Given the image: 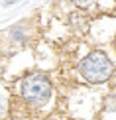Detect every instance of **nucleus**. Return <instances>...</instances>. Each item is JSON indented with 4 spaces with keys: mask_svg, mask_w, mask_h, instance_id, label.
I'll return each instance as SVG.
<instances>
[{
    "mask_svg": "<svg viewBox=\"0 0 116 120\" xmlns=\"http://www.w3.org/2000/svg\"><path fill=\"white\" fill-rule=\"evenodd\" d=\"M112 71H114V65H112L110 57L102 51V49H93V51H90L87 57H83L81 63H79V73L83 75L85 81H89L93 85L108 81Z\"/></svg>",
    "mask_w": 116,
    "mask_h": 120,
    "instance_id": "f257e3e1",
    "label": "nucleus"
},
{
    "mask_svg": "<svg viewBox=\"0 0 116 120\" xmlns=\"http://www.w3.org/2000/svg\"><path fill=\"white\" fill-rule=\"evenodd\" d=\"M20 93H22L24 101H26L30 106H43L45 102L51 98V81H49L45 75L41 73H32L28 75L26 79L22 81V87H20Z\"/></svg>",
    "mask_w": 116,
    "mask_h": 120,
    "instance_id": "f03ea898",
    "label": "nucleus"
},
{
    "mask_svg": "<svg viewBox=\"0 0 116 120\" xmlns=\"http://www.w3.org/2000/svg\"><path fill=\"white\" fill-rule=\"evenodd\" d=\"M73 4H77V6H81V8H89V6H93L97 0H71Z\"/></svg>",
    "mask_w": 116,
    "mask_h": 120,
    "instance_id": "7ed1b4c3",
    "label": "nucleus"
},
{
    "mask_svg": "<svg viewBox=\"0 0 116 120\" xmlns=\"http://www.w3.org/2000/svg\"><path fill=\"white\" fill-rule=\"evenodd\" d=\"M16 2V0H4V4H6V6H10V4H14Z\"/></svg>",
    "mask_w": 116,
    "mask_h": 120,
    "instance_id": "20e7f679",
    "label": "nucleus"
}]
</instances>
